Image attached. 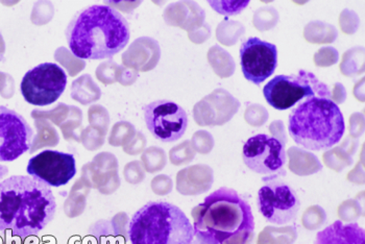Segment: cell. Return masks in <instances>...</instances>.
Segmentation results:
<instances>
[{"label":"cell","instance_id":"obj_19","mask_svg":"<svg viewBox=\"0 0 365 244\" xmlns=\"http://www.w3.org/2000/svg\"><path fill=\"white\" fill-rule=\"evenodd\" d=\"M245 26L237 21L225 20L216 29V38L225 46H232L237 43L239 38L245 34Z\"/></svg>","mask_w":365,"mask_h":244},{"label":"cell","instance_id":"obj_11","mask_svg":"<svg viewBox=\"0 0 365 244\" xmlns=\"http://www.w3.org/2000/svg\"><path fill=\"white\" fill-rule=\"evenodd\" d=\"M33 128L22 115L0 106V162H13L33 146Z\"/></svg>","mask_w":365,"mask_h":244},{"label":"cell","instance_id":"obj_23","mask_svg":"<svg viewBox=\"0 0 365 244\" xmlns=\"http://www.w3.org/2000/svg\"><path fill=\"white\" fill-rule=\"evenodd\" d=\"M245 121L252 126H261L268 119V112L267 108L257 103H252L247 106L245 111Z\"/></svg>","mask_w":365,"mask_h":244},{"label":"cell","instance_id":"obj_1","mask_svg":"<svg viewBox=\"0 0 365 244\" xmlns=\"http://www.w3.org/2000/svg\"><path fill=\"white\" fill-rule=\"evenodd\" d=\"M56 203L48 185L31 176H13L0 183V232L28 238L55 218Z\"/></svg>","mask_w":365,"mask_h":244},{"label":"cell","instance_id":"obj_15","mask_svg":"<svg viewBox=\"0 0 365 244\" xmlns=\"http://www.w3.org/2000/svg\"><path fill=\"white\" fill-rule=\"evenodd\" d=\"M313 244H365L364 229L356 223L336 220L317 233Z\"/></svg>","mask_w":365,"mask_h":244},{"label":"cell","instance_id":"obj_16","mask_svg":"<svg viewBox=\"0 0 365 244\" xmlns=\"http://www.w3.org/2000/svg\"><path fill=\"white\" fill-rule=\"evenodd\" d=\"M337 29L323 21H311L304 29V37L312 44H328L337 39Z\"/></svg>","mask_w":365,"mask_h":244},{"label":"cell","instance_id":"obj_21","mask_svg":"<svg viewBox=\"0 0 365 244\" xmlns=\"http://www.w3.org/2000/svg\"><path fill=\"white\" fill-rule=\"evenodd\" d=\"M209 4L216 13L225 16L238 15L250 4L249 0H239V1H208Z\"/></svg>","mask_w":365,"mask_h":244},{"label":"cell","instance_id":"obj_17","mask_svg":"<svg viewBox=\"0 0 365 244\" xmlns=\"http://www.w3.org/2000/svg\"><path fill=\"white\" fill-rule=\"evenodd\" d=\"M208 60L214 72L220 78H230L235 72V62L224 49L214 45L209 51Z\"/></svg>","mask_w":365,"mask_h":244},{"label":"cell","instance_id":"obj_14","mask_svg":"<svg viewBox=\"0 0 365 244\" xmlns=\"http://www.w3.org/2000/svg\"><path fill=\"white\" fill-rule=\"evenodd\" d=\"M241 103L227 90H214L195 108V121L202 126H222L238 112Z\"/></svg>","mask_w":365,"mask_h":244},{"label":"cell","instance_id":"obj_26","mask_svg":"<svg viewBox=\"0 0 365 244\" xmlns=\"http://www.w3.org/2000/svg\"><path fill=\"white\" fill-rule=\"evenodd\" d=\"M364 78H362L361 80V86L356 85L355 90H354V94H355L356 98L358 99V101H362L364 103Z\"/></svg>","mask_w":365,"mask_h":244},{"label":"cell","instance_id":"obj_22","mask_svg":"<svg viewBox=\"0 0 365 244\" xmlns=\"http://www.w3.org/2000/svg\"><path fill=\"white\" fill-rule=\"evenodd\" d=\"M339 60V54L334 47L326 46L314 54V63L319 67H329L336 64Z\"/></svg>","mask_w":365,"mask_h":244},{"label":"cell","instance_id":"obj_12","mask_svg":"<svg viewBox=\"0 0 365 244\" xmlns=\"http://www.w3.org/2000/svg\"><path fill=\"white\" fill-rule=\"evenodd\" d=\"M26 173L49 187L58 188L76 176V158L71 153L47 149L29 160Z\"/></svg>","mask_w":365,"mask_h":244},{"label":"cell","instance_id":"obj_24","mask_svg":"<svg viewBox=\"0 0 365 244\" xmlns=\"http://www.w3.org/2000/svg\"><path fill=\"white\" fill-rule=\"evenodd\" d=\"M359 24V17L354 11L344 10V12L340 14L339 24L340 27H341V31L344 34L353 35V34L357 31Z\"/></svg>","mask_w":365,"mask_h":244},{"label":"cell","instance_id":"obj_27","mask_svg":"<svg viewBox=\"0 0 365 244\" xmlns=\"http://www.w3.org/2000/svg\"><path fill=\"white\" fill-rule=\"evenodd\" d=\"M9 175V168L4 165L0 164V183L4 181V178Z\"/></svg>","mask_w":365,"mask_h":244},{"label":"cell","instance_id":"obj_25","mask_svg":"<svg viewBox=\"0 0 365 244\" xmlns=\"http://www.w3.org/2000/svg\"><path fill=\"white\" fill-rule=\"evenodd\" d=\"M332 99L331 101L334 103H344L346 99V90L344 87V85L340 83H335L334 90H333V94L331 95Z\"/></svg>","mask_w":365,"mask_h":244},{"label":"cell","instance_id":"obj_4","mask_svg":"<svg viewBox=\"0 0 365 244\" xmlns=\"http://www.w3.org/2000/svg\"><path fill=\"white\" fill-rule=\"evenodd\" d=\"M288 131L297 146L319 151L339 143L346 123L341 111L331 99L310 97L290 113Z\"/></svg>","mask_w":365,"mask_h":244},{"label":"cell","instance_id":"obj_9","mask_svg":"<svg viewBox=\"0 0 365 244\" xmlns=\"http://www.w3.org/2000/svg\"><path fill=\"white\" fill-rule=\"evenodd\" d=\"M242 158L247 168L259 175L267 176L263 178L286 175L285 146L277 138L265 134L253 136L243 146Z\"/></svg>","mask_w":365,"mask_h":244},{"label":"cell","instance_id":"obj_2","mask_svg":"<svg viewBox=\"0 0 365 244\" xmlns=\"http://www.w3.org/2000/svg\"><path fill=\"white\" fill-rule=\"evenodd\" d=\"M69 49L83 60H105L128 44L130 26L112 6L93 4L76 13L66 29Z\"/></svg>","mask_w":365,"mask_h":244},{"label":"cell","instance_id":"obj_7","mask_svg":"<svg viewBox=\"0 0 365 244\" xmlns=\"http://www.w3.org/2000/svg\"><path fill=\"white\" fill-rule=\"evenodd\" d=\"M66 72L56 63H42L24 74L20 85L29 105L45 107L56 103L66 89Z\"/></svg>","mask_w":365,"mask_h":244},{"label":"cell","instance_id":"obj_13","mask_svg":"<svg viewBox=\"0 0 365 244\" xmlns=\"http://www.w3.org/2000/svg\"><path fill=\"white\" fill-rule=\"evenodd\" d=\"M240 63L245 78L256 86L261 85L278 66V49L267 41L250 38L241 45Z\"/></svg>","mask_w":365,"mask_h":244},{"label":"cell","instance_id":"obj_18","mask_svg":"<svg viewBox=\"0 0 365 244\" xmlns=\"http://www.w3.org/2000/svg\"><path fill=\"white\" fill-rule=\"evenodd\" d=\"M340 71L348 78H355L364 72V47H354L342 56Z\"/></svg>","mask_w":365,"mask_h":244},{"label":"cell","instance_id":"obj_20","mask_svg":"<svg viewBox=\"0 0 365 244\" xmlns=\"http://www.w3.org/2000/svg\"><path fill=\"white\" fill-rule=\"evenodd\" d=\"M279 22V14L272 6L259 9L254 15L253 24L258 31H265L274 29Z\"/></svg>","mask_w":365,"mask_h":244},{"label":"cell","instance_id":"obj_5","mask_svg":"<svg viewBox=\"0 0 365 244\" xmlns=\"http://www.w3.org/2000/svg\"><path fill=\"white\" fill-rule=\"evenodd\" d=\"M132 244H193L195 229L188 217L168 202H150L128 223Z\"/></svg>","mask_w":365,"mask_h":244},{"label":"cell","instance_id":"obj_3","mask_svg":"<svg viewBox=\"0 0 365 244\" xmlns=\"http://www.w3.org/2000/svg\"><path fill=\"white\" fill-rule=\"evenodd\" d=\"M195 236L216 244L253 238L255 219L250 203L236 190L222 187L193 209Z\"/></svg>","mask_w":365,"mask_h":244},{"label":"cell","instance_id":"obj_10","mask_svg":"<svg viewBox=\"0 0 365 244\" xmlns=\"http://www.w3.org/2000/svg\"><path fill=\"white\" fill-rule=\"evenodd\" d=\"M144 121L150 134L160 141H178L188 128L186 111L173 101H153L144 107Z\"/></svg>","mask_w":365,"mask_h":244},{"label":"cell","instance_id":"obj_8","mask_svg":"<svg viewBox=\"0 0 365 244\" xmlns=\"http://www.w3.org/2000/svg\"><path fill=\"white\" fill-rule=\"evenodd\" d=\"M265 183L258 191L259 211L268 223L287 225L297 219L301 202L292 186L278 178H262Z\"/></svg>","mask_w":365,"mask_h":244},{"label":"cell","instance_id":"obj_6","mask_svg":"<svg viewBox=\"0 0 365 244\" xmlns=\"http://www.w3.org/2000/svg\"><path fill=\"white\" fill-rule=\"evenodd\" d=\"M268 105L279 111L294 107L310 97L331 99L330 89L311 72L299 70L292 76H277L263 89Z\"/></svg>","mask_w":365,"mask_h":244}]
</instances>
